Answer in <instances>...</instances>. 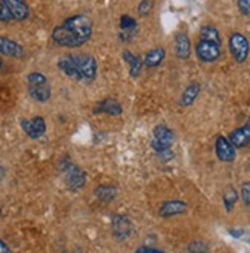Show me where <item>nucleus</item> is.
I'll return each mask as SVG.
<instances>
[{"mask_svg":"<svg viewBox=\"0 0 250 253\" xmlns=\"http://www.w3.org/2000/svg\"><path fill=\"white\" fill-rule=\"evenodd\" d=\"M94 25L86 16H72L62 25L54 28L51 39L55 44L63 48H79L84 44L92 36Z\"/></svg>","mask_w":250,"mask_h":253,"instance_id":"f257e3e1","label":"nucleus"},{"mask_svg":"<svg viewBox=\"0 0 250 253\" xmlns=\"http://www.w3.org/2000/svg\"><path fill=\"white\" fill-rule=\"evenodd\" d=\"M26 82H28V92L33 100L39 103H46L51 98L49 82L46 76H43L42 72H31L26 77Z\"/></svg>","mask_w":250,"mask_h":253,"instance_id":"f03ea898","label":"nucleus"},{"mask_svg":"<svg viewBox=\"0 0 250 253\" xmlns=\"http://www.w3.org/2000/svg\"><path fill=\"white\" fill-rule=\"evenodd\" d=\"M29 16V8L25 0H2L0 3V20L22 22Z\"/></svg>","mask_w":250,"mask_h":253,"instance_id":"7ed1b4c3","label":"nucleus"},{"mask_svg":"<svg viewBox=\"0 0 250 253\" xmlns=\"http://www.w3.org/2000/svg\"><path fill=\"white\" fill-rule=\"evenodd\" d=\"M72 62H74L79 76H80V82H86L91 83L95 80L97 77V62L95 58L89 54H77V55H71Z\"/></svg>","mask_w":250,"mask_h":253,"instance_id":"20e7f679","label":"nucleus"},{"mask_svg":"<svg viewBox=\"0 0 250 253\" xmlns=\"http://www.w3.org/2000/svg\"><path fill=\"white\" fill-rule=\"evenodd\" d=\"M229 49H230V54L235 60L238 63H244L249 57V52H250L247 37L243 36L241 33H233L229 37Z\"/></svg>","mask_w":250,"mask_h":253,"instance_id":"39448f33","label":"nucleus"},{"mask_svg":"<svg viewBox=\"0 0 250 253\" xmlns=\"http://www.w3.org/2000/svg\"><path fill=\"white\" fill-rule=\"evenodd\" d=\"M173 132L165 126V125H160L154 129V138H152V147L157 154L160 152H165V151H169L173 144Z\"/></svg>","mask_w":250,"mask_h":253,"instance_id":"423d86ee","label":"nucleus"},{"mask_svg":"<svg viewBox=\"0 0 250 253\" xmlns=\"http://www.w3.org/2000/svg\"><path fill=\"white\" fill-rule=\"evenodd\" d=\"M195 52H197V57L200 58L201 62L212 63L219 57V54H221V44L200 39V42L197 43V46H195Z\"/></svg>","mask_w":250,"mask_h":253,"instance_id":"0eeeda50","label":"nucleus"},{"mask_svg":"<svg viewBox=\"0 0 250 253\" xmlns=\"http://www.w3.org/2000/svg\"><path fill=\"white\" fill-rule=\"evenodd\" d=\"M65 176H66V183L72 190H79L86 184V173L76 165L68 163V165L62 166Z\"/></svg>","mask_w":250,"mask_h":253,"instance_id":"6e6552de","label":"nucleus"},{"mask_svg":"<svg viewBox=\"0 0 250 253\" xmlns=\"http://www.w3.org/2000/svg\"><path fill=\"white\" fill-rule=\"evenodd\" d=\"M20 125L23 132L33 140H39L46 132V123L42 117H34L31 120H22Z\"/></svg>","mask_w":250,"mask_h":253,"instance_id":"1a4fd4ad","label":"nucleus"},{"mask_svg":"<svg viewBox=\"0 0 250 253\" xmlns=\"http://www.w3.org/2000/svg\"><path fill=\"white\" fill-rule=\"evenodd\" d=\"M215 152L216 157L224 161V163H232L237 158V152H235V146L229 141V138L219 135L215 141Z\"/></svg>","mask_w":250,"mask_h":253,"instance_id":"9d476101","label":"nucleus"},{"mask_svg":"<svg viewBox=\"0 0 250 253\" xmlns=\"http://www.w3.org/2000/svg\"><path fill=\"white\" fill-rule=\"evenodd\" d=\"M160 215L163 218H170V216H176V215H183L187 212V204L181 200H169L165 201L160 207Z\"/></svg>","mask_w":250,"mask_h":253,"instance_id":"9b49d317","label":"nucleus"},{"mask_svg":"<svg viewBox=\"0 0 250 253\" xmlns=\"http://www.w3.org/2000/svg\"><path fill=\"white\" fill-rule=\"evenodd\" d=\"M227 138L235 147H246L250 143V120H247L244 126L232 130Z\"/></svg>","mask_w":250,"mask_h":253,"instance_id":"f8f14e48","label":"nucleus"},{"mask_svg":"<svg viewBox=\"0 0 250 253\" xmlns=\"http://www.w3.org/2000/svg\"><path fill=\"white\" fill-rule=\"evenodd\" d=\"M112 232L120 240H126L129 233L132 232V222L126 215H119L112 219Z\"/></svg>","mask_w":250,"mask_h":253,"instance_id":"ddd939ff","label":"nucleus"},{"mask_svg":"<svg viewBox=\"0 0 250 253\" xmlns=\"http://www.w3.org/2000/svg\"><path fill=\"white\" fill-rule=\"evenodd\" d=\"M0 54L11 58H19L23 55V48L12 39L0 37Z\"/></svg>","mask_w":250,"mask_h":253,"instance_id":"4468645a","label":"nucleus"},{"mask_svg":"<svg viewBox=\"0 0 250 253\" xmlns=\"http://www.w3.org/2000/svg\"><path fill=\"white\" fill-rule=\"evenodd\" d=\"M135 33H137V22L130 16H126V14L120 17V40L126 43L134 37Z\"/></svg>","mask_w":250,"mask_h":253,"instance_id":"2eb2a0df","label":"nucleus"},{"mask_svg":"<svg viewBox=\"0 0 250 253\" xmlns=\"http://www.w3.org/2000/svg\"><path fill=\"white\" fill-rule=\"evenodd\" d=\"M122 105L119 103V100L115 98H106L98 103V106L94 109L95 114H108V115H112V117H117L122 114Z\"/></svg>","mask_w":250,"mask_h":253,"instance_id":"dca6fc26","label":"nucleus"},{"mask_svg":"<svg viewBox=\"0 0 250 253\" xmlns=\"http://www.w3.org/2000/svg\"><path fill=\"white\" fill-rule=\"evenodd\" d=\"M175 55L186 60L190 57V40L186 34H176L175 37Z\"/></svg>","mask_w":250,"mask_h":253,"instance_id":"f3484780","label":"nucleus"},{"mask_svg":"<svg viewBox=\"0 0 250 253\" xmlns=\"http://www.w3.org/2000/svg\"><path fill=\"white\" fill-rule=\"evenodd\" d=\"M123 58H125V62L129 65V74H130V77L137 79L140 76L141 69H143V60H141L138 55L132 54L129 51H125L123 52Z\"/></svg>","mask_w":250,"mask_h":253,"instance_id":"a211bd4d","label":"nucleus"},{"mask_svg":"<svg viewBox=\"0 0 250 253\" xmlns=\"http://www.w3.org/2000/svg\"><path fill=\"white\" fill-rule=\"evenodd\" d=\"M166 57V51L165 48H154L151 51H148L144 57V66L146 68H157L160 66V63L165 60Z\"/></svg>","mask_w":250,"mask_h":253,"instance_id":"6ab92c4d","label":"nucleus"},{"mask_svg":"<svg viewBox=\"0 0 250 253\" xmlns=\"http://www.w3.org/2000/svg\"><path fill=\"white\" fill-rule=\"evenodd\" d=\"M200 84L198 83H190L186 89H184V92L181 95V100H180V105L181 106H190L192 103L195 101V98L198 97L200 94Z\"/></svg>","mask_w":250,"mask_h":253,"instance_id":"aec40b11","label":"nucleus"},{"mask_svg":"<svg viewBox=\"0 0 250 253\" xmlns=\"http://www.w3.org/2000/svg\"><path fill=\"white\" fill-rule=\"evenodd\" d=\"M200 39L203 40H209V42H213V43H218L221 44V36H219L218 29L212 25H206L201 28L200 31Z\"/></svg>","mask_w":250,"mask_h":253,"instance_id":"412c9836","label":"nucleus"},{"mask_svg":"<svg viewBox=\"0 0 250 253\" xmlns=\"http://www.w3.org/2000/svg\"><path fill=\"white\" fill-rule=\"evenodd\" d=\"M95 193H97V197H98L101 201L111 203V201L115 198V195H117V190H115L114 186H100V187H97Z\"/></svg>","mask_w":250,"mask_h":253,"instance_id":"4be33fe9","label":"nucleus"},{"mask_svg":"<svg viewBox=\"0 0 250 253\" xmlns=\"http://www.w3.org/2000/svg\"><path fill=\"white\" fill-rule=\"evenodd\" d=\"M223 201H224V206H226L227 212H230L232 207L235 206V203L238 201V193H237V190H235L232 186L226 187V190L223 193Z\"/></svg>","mask_w":250,"mask_h":253,"instance_id":"5701e85b","label":"nucleus"},{"mask_svg":"<svg viewBox=\"0 0 250 253\" xmlns=\"http://www.w3.org/2000/svg\"><path fill=\"white\" fill-rule=\"evenodd\" d=\"M209 252V247L204 241H192L189 244V253H208Z\"/></svg>","mask_w":250,"mask_h":253,"instance_id":"b1692460","label":"nucleus"},{"mask_svg":"<svg viewBox=\"0 0 250 253\" xmlns=\"http://www.w3.org/2000/svg\"><path fill=\"white\" fill-rule=\"evenodd\" d=\"M152 8H154L152 0H143V2L140 3V6H138V14L144 17V16H148V14L152 11Z\"/></svg>","mask_w":250,"mask_h":253,"instance_id":"393cba45","label":"nucleus"},{"mask_svg":"<svg viewBox=\"0 0 250 253\" xmlns=\"http://www.w3.org/2000/svg\"><path fill=\"white\" fill-rule=\"evenodd\" d=\"M241 198L247 207H250V183H244L241 186Z\"/></svg>","mask_w":250,"mask_h":253,"instance_id":"a878e982","label":"nucleus"},{"mask_svg":"<svg viewBox=\"0 0 250 253\" xmlns=\"http://www.w3.org/2000/svg\"><path fill=\"white\" fill-rule=\"evenodd\" d=\"M238 9L243 16L250 17V0H238Z\"/></svg>","mask_w":250,"mask_h":253,"instance_id":"bb28decb","label":"nucleus"},{"mask_svg":"<svg viewBox=\"0 0 250 253\" xmlns=\"http://www.w3.org/2000/svg\"><path fill=\"white\" fill-rule=\"evenodd\" d=\"M135 253H165L163 250H160V249H155V247H140Z\"/></svg>","mask_w":250,"mask_h":253,"instance_id":"cd10ccee","label":"nucleus"},{"mask_svg":"<svg viewBox=\"0 0 250 253\" xmlns=\"http://www.w3.org/2000/svg\"><path fill=\"white\" fill-rule=\"evenodd\" d=\"M0 253H11L8 244L5 241H2V240H0Z\"/></svg>","mask_w":250,"mask_h":253,"instance_id":"c85d7f7f","label":"nucleus"},{"mask_svg":"<svg viewBox=\"0 0 250 253\" xmlns=\"http://www.w3.org/2000/svg\"><path fill=\"white\" fill-rule=\"evenodd\" d=\"M229 233H230L233 238H241V236H243V233H244V230H233V229H230V230H229Z\"/></svg>","mask_w":250,"mask_h":253,"instance_id":"c756f323","label":"nucleus"},{"mask_svg":"<svg viewBox=\"0 0 250 253\" xmlns=\"http://www.w3.org/2000/svg\"><path fill=\"white\" fill-rule=\"evenodd\" d=\"M2 68H3V62H2V58H0V71H2Z\"/></svg>","mask_w":250,"mask_h":253,"instance_id":"7c9ffc66","label":"nucleus"},{"mask_svg":"<svg viewBox=\"0 0 250 253\" xmlns=\"http://www.w3.org/2000/svg\"><path fill=\"white\" fill-rule=\"evenodd\" d=\"M71 253H83L82 250H74V252H71Z\"/></svg>","mask_w":250,"mask_h":253,"instance_id":"2f4dec72","label":"nucleus"},{"mask_svg":"<svg viewBox=\"0 0 250 253\" xmlns=\"http://www.w3.org/2000/svg\"><path fill=\"white\" fill-rule=\"evenodd\" d=\"M0 209H2V206H0Z\"/></svg>","mask_w":250,"mask_h":253,"instance_id":"473e14b6","label":"nucleus"}]
</instances>
